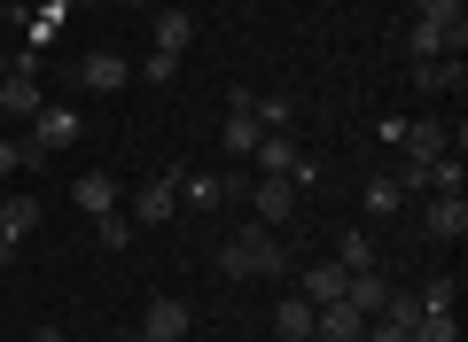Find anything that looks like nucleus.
<instances>
[{
  "label": "nucleus",
  "mask_w": 468,
  "mask_h": 342,
  "mask_svg": "<svg viewBox=\"0 0 468 342\" xmlns=\"http://www.w3.org/2000/svg\"><path fill=\"white\" fill-rule=\"evenodd\" d=\"M218 273L227 280H282L289 273V249L273 226H250V233H227V249H218Z\"/></svg>",
  "instance_id": "nucleus-1"
},
{
  "label": "nucleus",
  "mask_w": 468,
  "mask_h": 342,
  "mask_svg": "<svg viewBox=\"0 0 468 342\" xmlns=\"http://www.w3.org/2000/svg\"><path fill=\"white\" fill-rule=\"evenodd\" d=\"M70 140H79V109H39L32 132L16 140V163H24V171H39V163H48L55 148H70Z\"/></svg>",
  "instance_id": "nucleus-2"
},
{
  "label": "nucleus",
  "mask_w": 468,
  "mask_h": 342,
  "mask_svg": "<svg viewBox=\"0 0 468 342\" xmlns=\"http://www.w3.org/2000/svg\"><path fill=\"white\" fill-rule=\"evenodd\" d=\"M133 226H172L180 218V187H172V171H156V180H141V195H133Z\"/></svg>",
  "instance_id": "nucleus-3"
},
{
  "label": "nucleus",
  "mask_w": 468,
  "mask_h": 342,
  "mask_svg": "<svg viewBox=\"0 0 468 342\" xmlns=\"http://www.w3.org/2000/svg\"><path fill=\"white\" fill-rule=\"evenodd\" d=\"M250 86H234V94H227V125H218V148H227V156H250V148H258V117H250Z\"/></svg>",
  "instance_id": "nucleus-4"
},
{
  "label": "nucleus",
  "mask_w": 468,
  "mask_h": 342,
  "mask_svg": "<svg viewBox=\"0 0 468 342\" xmlns=\"http://www.w3.org/2000/svg\"><path fill=\"white\" fill-rule=\"evenodd\" d=\"M187 326H196V311L180 295H149V311H141V335L149 342H187Z\"/></svg>",
  "instance_id": "nucleus-5"
},
{
  "label": "nucleus",
  "mask_w": 468,
  "mask_h": 342,
  "mask_svg": "<svg viewBox=\"0 0 468 342\" xmlns=\"http://www.w3.org/2000/svg\"><path fill=\"white\" fill-rule=\"evenodd\" d=\"M32 233H39V202L32 195H8V202H0V257L16 264V249L32 242Z\"/></svg>",
  "instance_id": "nucleus-6"
},
{
  "label": "nucleus",
  "mask_w": 468,
  "mask_h": 342,
  "mask_svg": "<svg viewBox=\"0 0 468 342\" xmlns=\"http://www.w3.org/2000/svg\"><path fill=\"white\" fill-rule=\"evenodd\" d=\"M250 211H258V226H289V218H297V187L258 171V180H250Z\"/></svg>",
  "instance_id": "nucleus-7"
},
{
  "label": "nucleus",
  "mask_w": 468,
  "mask_h": 342,
  "mask_svg": "<svg viewBox=\"0 0 468 342\" xmlns=\"http://www.w3.org/2000/svg\"><path fill=\"white\" fill-rule=\"evenodd\" d=\"M421 233H430V242H461V233H468V195H430Z\"/></svg>",
  "instance_id": "nucleus-8"
},
{
  "label": "nucleus",
  "mask_w": 468,
  "mask_h": 342,
  "mask_svg": "<svg viewBox=\"0 0 468 342\" xmlns=\"http://www.w3.org/2000/svg\"><path fill=\"white\" fill-rule=\"evenodd\" d=\"M79 78H86V94H117V86L133 78V63H125L117 47H94V55L79 63Z\"/></svg>",
  "instance_id": "nucleus-9"
},
{
  "label": "nucleus",
  "mask_w": 468,
  "mask_h": 342,
  "mask_svg": "<svg viewBox=\"0 0 468 342\" xmlns=\"http://www.w3.org/2000/svg\"><path fill=\"white\" fill-rule=\"evenodd\" d=\"M461 47H468V39L445 32V24H430V16L406 24V55H414V63H430V55H461Z\"/></svg>",
  "instance_id": "nucleus-10"
},
{
  "label": "nucleus",
  "mask_w": 468,
  "mask_h": 342,
  "mask_svg": "<svg viewBox=\"0 0 468 342\" xmlns=\"http://www.w3.org/2000/svg\"><path fill=\"white\" fill-rule=\"evenodd\" d=\"M297 156H304V148L289 140V132H258V148H250V163L266 171V180H289V171H297Z\"/></svg>",
  "instance_id": "nucleus-11"
},
{
  "label": "nucleus",
  "mask_w": 468,
  "mask_h": 342,
  "mask_svg": "<svg viewBox=\"0 0 468 342\" xmlns=\"http://www.w3.org/2000/svg\"><path fill=\"white\" fill-rule=\"evenodd\" d=\"M172 187H180V211H218L227 202V180L218 171H172Z\"/></svg>",
  "instance_id": "nucleus-12"
},
{
  "label": "nucleus",
  "mask_w": 468,
  "mask_h": 342,
  "mask_svg": "<svg viewBox=\"0 0 468 342\" xmlns=\"http://www.w3.org/2000/svg\"><path fill=\"white\" fill-rule=\"evenodd\" d=\"M187 39H196V16H187V8H156L149 47H156V55H187Z\"/></svg>",
  "instance_id": "nucleus-13"
},
{
  "label": "nucleus",
  "mask_w": 468,
  "mask_h": 342,
  "mask_svg": "<svg viewBox=\"0 0 468 342\" xmlns=\"http://www.w3.org/2000/svg\"><path fill=\"white\" fill-rule=\"evenodd\" d=\"M344 304H351V311H359V319H375V311H383V304H390V280H383V273H375V264H367V273H351V280H344Z\"/></svg>",
  "instance_id": "nucleus-14"
},
{
  "label": "nucleus",
  "mask_w": 468,
  "mask_h": 342,
  "mask_svg": "<svg viewBox=\"0 0 468 342\" xmlns=\"http://www.w3.org/2000/svg\"><path fill=\"white\" fill-rule=\"evenodd\" d=\"M461 78H468L461 55H430V63H414V86H421V94H461Z\"/></svg>",
  "instance_id": "nucleus-15"
},
{
  "label": "nucleus",
  "mask_w": 468,
  "mask_h": 342,
  "mask_svg": "<svg viewBox=\"0 0 468 342\" xmlns=\"http://www.w3.org/2000/svg\"><path fill=\"white\" fill-rule=\"evenodd\" d=\"M273 335L282 342H313V295H282V304H273Z\"/></svg>",
  "instance_id": "nucleus-16"
},
{
  "label": "nucleus",
  "mask_w": 468,
  "mask_h": 342,
  "mask_svg": "<svg viewBox=\"0 0 468 342\" xmlns=\"http://www.w3.org/2000/svg\"><path fill=\"white\" fill-rule=\"evenodd\" d=\"M70 195H79L86 218H110V211H117V180H101V171H79V187H70Z\"/></svg>",
  "instance_id": "nucleus-17"
},
{
  "label": "nucleus",
  "mask_w": 468,
  "mask_h": 342,
  "mask_svg": "<svg viewBox=\"0 0 468 342\" xmlns=\"http://www.w3.org/2000/svg\"><path fill=\"white\" fill-rule=\"evenodd\" d=\"M344 280H351L344 264H335V257H320L313 273H304V295H313V304H344Z\"/></svg>",
  "instance_id": "nucleus-18"
},
{
  "label": "nucleus",
  "mask_w": 468,
  "mask_h": 342,
  "mask_svg": "<svg viewBox=\"0 0 468 342\" xmlns=\"http://www.w3.org/2000/svg\"><path fill=\"white\" fill-rule=\"evenodd\" d=\"M414 16H430V24H445V32L468 39V0H414Z\"/></svg>",
  "instance_id": "nucleus-19"
},
{
  "label": "nucleus",
  "mask_w": 468,
  "mask_h": 342,
  "mask_svg": "<svg viewBox=\"0 0 468 342\" xmlns=\"http://www.w3.org/2000/svg\"><path fill=\"white\" fill-rule=\"evenodd\" d=\"M250 117H258V132H289L297 101H289V94H266V101H250Z\"/></svg>",
  "instance_id": "nucleus-20"
},
{
  "label": "nucleus",
  "mask_w": 468,
  "mask_h": 342,
  "mask_svg": "<svg viewBox=\"0 0 468 342\" xmlns=\"http://www.w3.org/2000/svg\"><path fill=\"white\" fill-rule=\"evenodd\" d=\"M335 264H344V273H367V264H375V242H367V233H335Z\"/></svg>",
  "instance_id": "nucleus-21"
},
{
  "label": "nucleus",
  "mask_w": 468,
  "mask_h": 342,
  "mask_svg": "<svg viewBox=\"0 0 468 342\" xmlns=\"http://www.w3.org/2000/svg\"><path fill=\"white\" fill-rule=\"evenodd\" d=\"M414 342H461V319H452V311H421V319H414Z\"/></svg>",
  "instance_id": "nucleus-22"
},
{
  "label": "nucleus",
  "mask_w": 468,
  "mask_h": 342,
  "mask_svg": "<svg viewBox=\"0 0 468 342\" xmlns=\"http://www.w3.org/2000/svg\"><path fill=\"white\" fill-rule=\"evenodd\" d=\"M399 202H406L399 180H367V218H399Z\"/></svg>",
  "instance_id": "nucleus-23"
},
{
  "label": "nucleus",
  "mask_w": 468,
  "mask_h": 342,
  "mask_svg": "<svg viewBox=\"0 0 468 342\" xmlns=\"http://www.w3.org/2000/svg\"><path fill=\"white\" fill-rule=\"evenodd\" d=\"M94 242H101V249H125V242H133V218H125V211L94 218Z\"/></svg>",
  "instance_id": "nucleus-24"
},
{
  "label": "nucleus",
  "mask_w": 468,
  "mask_h": 342,
  "mask_svg": "<svg viewBox=\"0 0 468 342\" xmlns=\"http://www.w3.org/2000/svg\"><path fill=\"white\" fill-rule=\"evenodd\" d=\"M141 78H149V86H172V78H180V55H156V47H149V63H141Z\"/></svg>",
  "instance_id": "nucleus-25"
},
{
  "label": "nucleus",
  "mask_w": 468,
  "mask_h": 342,
  "mask_svg": "<svg viewBox=\"0 0 468 342\" xmlns=\"http://www.w3.org/2000/svg\"><path fill=\"white\" fill-rule=\"evenodd\" d=\"M452 295H461V288H452V280H430V288H421L414 304H421V311H452Z\"/></svg>",
  "instance_id": "nucleus-26"
},
{
  "label": "nucleus",
  "mask_w": 468,
  "mask_h": 342,
  "mask_svg": "<svg viewBox=\"0 0 468 342\" xmlns=\"http://www.w3.org/2000/svg\"><path fill=\"white\" fill-rule=\"evenodd\" d=\"M0 171H24V163H16V140H0Z\"/></svg>",
  "instance_id": "nucleus-27"
},
{
  "label": "nucleus",
  "mask_w": 468,
  "mask_h": 342,
  "mask_svg": "<svg viewBox=\"0 0 468 342\" xmlns=\"http://www.w3.org/2000/svg\"><path fill=\"white\" fill-rule=\"evenodd\" d=\"M32 342H63V326H32Z\"/></svg>",
  "instance_id": "nucleus-28"
},
{
  "label": "nucleus",
  "mask_w": 468,
  "mask_h": 342,
  "mask_svg": "<svg viewBox=\"0 0 468 342\" xmlns=\"http://www.w3.org/2000/svg\"><path fill=\"white\" fill-rule=\"evenodd\" d=\"M117 8H156V0H117Z\"/></svg>",
  "instance_id": "nucleus-29"
},
{
  "label": "nucleus",
  "mask_w": 468,
  "mask_h": 342,
  "mask_svg": "<svg viewBox=\"0 0 468 342\" xmlns=\"http://www.w3.org/2000/svg\"><path fill=\"white\" fill-rule=\"evenodd\" d=\"M63 8H94V0H63Z\"/></svg>",
  "instance_id": "nucleus-30"
},
{
  "label": "nucleus",
  "mask_w": 468,
  "mask_h": 342,
  "mask_svg": "<svg viewBox=\"0 0 468 342\" xmlns=\"http://www.w3.org/2000/svg\"><path fill=\"white\" fill-rule=\"evenodd\" d=\"M125 342H149V335H141V326H133V335H125Z\"/></svg>",
  "instance_id": "nucleus-31"
},
{
  "label": "nucleus",
  "mask_w": 468,
  "mask_h": 342,
  "mask_svg": "<svg viewBox=\"0 0 468 342\" xmlns=\"http://www.w3.org/2000/svg\"><path fill=\"white\" fill-rule=\"evenodd\" d=\"M0 24H8V0H0Z\"/></svg>",
  "instance_id": "nucleus-32"
},
{
  "label": "nucleus",
  "mask_w": 468,
  "mask_h": 342,
  "mask_svg": "<svg viewBox=\"0 0 468 342\" xmlns=\"http://www.w3.org/2000/svg\"><path fill=\"white\" fill-rule=\"evenodd\" d=\"M48 8H55V0H48Z\"/></svg>",
  "instance_id": "nucleus-33"
}]
</instances>
